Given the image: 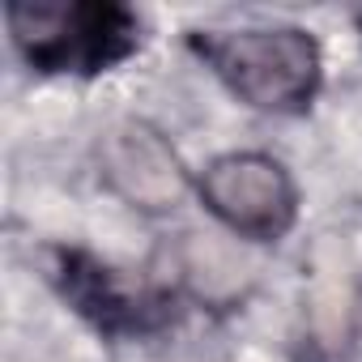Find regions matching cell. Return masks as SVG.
Segmentation results:
<instances>
[{
	"label": "cell",
	"mask_w": 362,
	"mask_h": 362,
	"mask_svg": "<svg viewBox=\"0 0 362 362\" xmlns=\"http://www.w3.org/2000/svg\"><path fill=\"white\" fill-rule=\"evenodd\" d=\"M214 73L260 111H290L311 98L320 81V47L294 26L269 30H214L197 39Z\"/></svg>",
	"instance_id": "6da1fadb"
},
{
	"label": "cell",
	"mask_w": 362,
	"mask_h": 362,
	"mask_svg": "<svg viewBox=\"0 0 362 362\" xmlns=\"http://www.w3.org/2000/svg\"><path fill=\"white\" fill-rule=\"evenodd\" d=\"M9 30L43 69H94L119 56L128 43V18L119 9L64 0H18L9 5Z\"/></svg>",
	"instance_id": "7a4b0ae2"
},
{
	"label": "cell",
	"mask_w": 362,
	"mask_h": 362,
	"mask_svg": "<svg viewBox=\"0 0 362 362\" xmlns=\"http://www.w3.org/2000/svg\"><path fill=\"white\" fill-rule=\"evenodd\" d=\"M205 205L243 235H281L294 218L290 175L264 153H226L201 179Z\"/></svg>",
	"instance_id": "3957f363"
},
{
	"label": "cell",
	"mask_w": 362,
	"mask_h": 362,
	"mask_svg": "<svg viewBox=\"0 0 362 362\" xmlns=\"http://www.w3.org/2000/svg\"><path fill=\"white\" fill-rule=\"evenodd\" d=\"M98 158L107 184L136 209H170L184 197V166L149 124H115L103 136Z\"/></svg>",
	"instance_id": "277c9868"
},
{
	"label": "cell",
	"mask_w": 362,
	"mask_h": 362,
	"mask_svg": "<svg viewBox=\"0 0 362 362\" xmlns=\"http://www.w3.org/2000/svg\"><path fill=\"white\" fill-rule=\"evenodd\" d=\"M184 273L188 281L197 286L201 298H235L247 277H252V264L247 256L230 243V239H218V235H192V243L184 247Z\"/></svg>",
	"instance_id": "5b68a950"
}]
</instances>
